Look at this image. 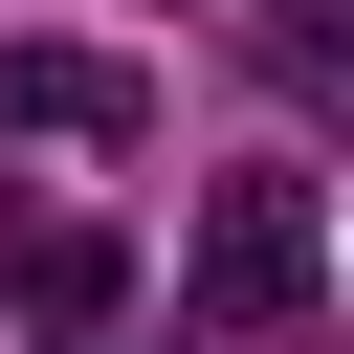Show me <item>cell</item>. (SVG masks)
<instances>
[{
    "instance_id": "3",
    "label": "cell",
    "mask_w": 354,
    "mask_h": 354,
    "mask_svg": "<svg viewBox=\"0 0 354 354\" xmlns=\"http://www.w3.org/2000/svg\"><path fill=\"white\" fill-rule=\"evenodd\" d=\"M22 310H44L66 354H88V332L133 310V243H111V221H44V243H22Z\"/></svg>"
},
{
    "instance_id": "1",
    "label": "cell",
    "mask_w": 354,
    "mask_h": 354,
    "mask_svg": "<svg viewBox=\"0 0 354 354\" xmlns=\"http://www.w3.org/2000/svg\"><path fill=\"white\" fill-rule=\"evenodd\" d=\"M199 332H288L310 288H332V177L310 155H243V177H199Z\"/></svg>"
},
{
    "instance_id": "2",
    "label": "cell",
    "mask_w": 354,
    "mask_h": 354,
    "mask_svg": "<svg viewBox=\"0 0 354 354\" xmlns=\"http://www.w3.org/2000/svg\"><path fill=\"white\" fill-rule=\"evenodd\" d=\"M0 133L133 155V133H155V66H133V44H0Z\"/></svg>"
}]
</instances>
